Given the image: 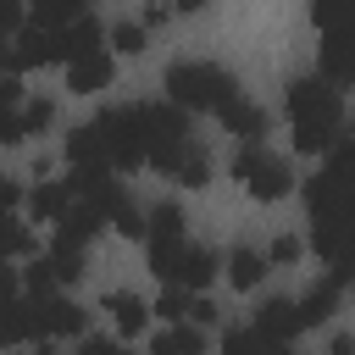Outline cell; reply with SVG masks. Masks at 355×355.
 <instances>
[{
  "mask_svg": "<svg viewBox=\"0 0 355 355\" xmlns=\"http://www.w3.org/2000/svg\"><path fill=\"white\" fill-rule=\"evenodd\" d=\"M283 111H288L300 155H327L344 139V94L322 78H294L288 94H283Z\"/></svg>",
  "mask_w": 355,
  "mask_h": 355,
  "instance_id": "cell-1",
  "label": "cell"
},
{
  "mask_svg": "<svg viewBox=\"0 0 355 355\" xmlns=\"http://www.w3.org/2000/svg\"><path fill=\"white\" fill-rule=\"evenodd\" d=\"M233 100H239V78L216 61H172L166 67V105H178L183 116L189 111L222 116Z\"/></svg>",
  "mask_w": 355,
  "mask_h": 355,
  "instance_id": "cell-2",
  "label": "cell"
},
{
  "mask_svg": "<svg viewBox=\"0 0 355 355\" xmlns=\"http://www.w3.org/2000/svg\"><path fill=\"white\" fill-rule=\"evenodd\" d=\"M94 133H100V150H105V166L111 172H133L144 166V116L139 105H111L94 116Z\"/></svg>",
  "mask_w": 355,
  "mask_h": 355,
  "instance_id": "cell-3",
  "label": "cell"
},
{
  "mask_svg": "<svg viewBox=\"0 0 355 355\" xmlns=\"http://www.w3.org/2000/svg\"><path fill=\"white\" fill-rule=\"evenodd\" d=\"M139 116H144V166H155V172H172L178 166V155L194 144V133H189V116L178 111V105H139Z\"/></svg>",
  "mask_w": 355,
  "mask_h": 355,
  "instance_id": "cell-4",
  "label": "cell"
},
{
  "mask_svg": "<svg viewBox=\"0 0 355 355\" xmlns=\"http://www.w3.org/2000/svg\"><path fill=\"white\" fill-rule=\"evenodd\" d=\"M233 178L244 183V194L250 200H283L288 189H294V172H288V161L283 155H272V150H261V144H244L239 155H233Z\"/></svg>",
  "mask_w": 355,
  "mask_h": 355,
  "instance_id": "cell-5",
  "label": "cell"
},
{
  "mask_svg": "<svg viewBox=\"0 0 355 355\" xmlns=\"http://www.w3.org/2000/svg\"><path fill=\"white\" fill-rule=\"evenodd\" d=\"M150 272L166 283V288H183V294H200L216 272H222V261L205 250V244H178V250H166V255H150Z\"/></svg>",
  "mask_w": 355,
  "mask_h": 355,
  "instance_id": "cell-6",
  "label": "cell"
},
{
  "mask_svg": "<svg viewBox=\"0 0 355 355\" xmlns=\"http://www.w3.org/2000/svg\"><path fill=\"white\" fill-rule=\"evenodd\" d=\"M89 327V311L67 294H50V300H33V338H78Z\"/></svg>",
  "mask_w": 355,
  "mask_h": 355,
  "instance_id": "cell-7",
  "label": "cell"
},
{
  "mask_svg": "<svg viewBox=\"0 0 355 355\" xmlns=\"http://www.w3.org/2000/svg\"><path fill=\"white\" fill-rule=\"evenodd\" d=\"M111 50L105 44H89V50H78L72 61H67V89L72 94H100L105 83H111Z\"/></svg>",
  "mask_w": 355,
  "mask_h": 355,
  "instance_id": "cell-8",
  "label": "cell"
},
{
  "mask_svg": "<svg viewBox=\"0 0 355 355\" xmlns=\"http://www.w3.org/2000/svg\"><path fill=\"white\" fill-rule=\"evenodd\" d=\"M338 300H344V283H333V277H316L300 300H294V316H300V333L305 327H322V322H333V311H338Z\"/></svg>",
  "mask_w": 355,
  "mask_h": 355,
  "instance_id": "cell-9",
  "label": "cell"
},
{
  "mask_svg": "<svg viewBox=\"0 0 355 355\" xmlns=\"http://www.w3.org/2000/svg\"><path fill=\"white\" fill-rule=\"evenodd\" d=\"M100 227H105V222H100V211H94V205H83V200H72V205H67V211L55 216V244H72V250H89Z\"/></svg>",
  "mask_w": 355,
  "mask_h": 355,
  "instance_id": "cell-10",
  "label": "cell"
},
{
  "mask_svg": "<svg viewBox=\"0 0 355 355\" xmlns=\"http://www.w3.org/2000/svg\"><path fill=\"white\" fill-rule=\"evenodd\" d=\"M183 227H189V216H183L178 205H155V211L144 216V250H150V255L178 250V244H183Z\"/></svg>",
  "mask_w": 355,
  "mask_h": 355,
  "instance_id": "cell-11",
  "label": "cell"
},
{
  "mask_svg": "<svg viewBox=\"0 0 355 355\" xmlns=\"http://www.w3.org/2000/svg\"><path fill=\"white\" fill-rule=\"evenodd\" d=\"M100 305L111 311V322H116V333H122V338H139V333L150 327V305H144L133 288H111Z\"/></svg>",
  "mask_w": 355,
  "mask_h": 355,
  "instance_id": "cell-12",
  "label": "cell"
},
{
  "mask_svg": "<svg viewBox=\"0 0 355 355\" xmlns=\"http://www.w3.org/2000/svg\"><path fill=\"white\" fill-rule=\"evenodd\" d=\"M250 327H261L266 338H277V344H294L300 338V316H294V300H283V294H272L261 311H255V322Z\"/></svg>",
  "mask_w": 355,
  "mask_h": 355,
  "instance_id": "cell-13",
  "label": "cell"
},
{
  "mask_svg": "<svg viewBox=\"0 0 355 355\" xmlns=\"http://www.w3.org/2000/svg\"><path fill=\"white\" fill-rule=\"evenodd\" d=\"M67 205H72L67 178H39V183L28 189V216H33V222H55Z\"/></svg>",
  "mask_w": 355,
  "mask_h": 355,
  "instance_id": "cell-14",
  "label": "cell"
},
{
  "mask_svg": "<svg viewBox=\"0 0 355 355\" xmlns=\"http://www.w3.org/2000/svg\"><path fill=\"white\" fill-rule=\"evenodd\" d=\"M33 338V300L17 294V300H0V349H17Z\"/></svg>",
  "mask_w": 355,
  "mask_h": 355,
  "instance_id": "cell-15",
  "label": "cell"
},
{
  "mask_svg": "<svg viewBox=\"0 0 355 355\" xmlns=\"http://www.w3.org/2000/svg\"><path fill=\"white\" fill-rule=\"evenodd\" d=\"M67 161H72V172H111V166H105V150H100L94 122H83V128H72V133H67Z\"/></svg>",
  "mask_w": 355,
  "mask_h": 355,
  "instance_id": "cell-16",
  "label": "cell"
},
{
  "mask_svg": "<svg viewBox=\"0 0 355 355\" xmlns=\"http://www.w3.org/2000/svg\"><path fill=\"white\" fill-rule=\"evenodd\" d=\"M222 266H227V283H233L239 294L261 288V277H266V255H261V250H250V244H233Z\"/></svg>",
  "mask_w": 355,
  "mask_h": 355,
  "instance_id": "cell-17",
  "label": "cell"
},
{
  "mask_svg": "<svg viewBox=\"0 0 355 355\" xmlns=\"http://www.w3.org/2000/svg\"><path fill=\"white\" fill-rule=\"evenodd\" d=\"M222 128L233 133V139H244V144H261V133H266V111L255 105V100H233L227 111H222Z\"/></svg>",
  "mask_w": 355,
  "mask_h": 355,
  "instance_id": "cell-18",
  "label": "cell"
},
{
  "mask_svg": "<svg viewBox=\"0 0 355 355\" xmlns=\"http://www.w3.org/2000/svg\"><path fill=\"white\" fill-rule=\"evenodd\" d=\"M222 355H288V344L266 338L261 327H227L222 333Z\"/></svg>",
  "mask_w": 355,
  "mask_h": 355,
  "instance_id": "cell-19",
  "label": "cell"
},
{
  "mask_svg": "<svg viewBox=\"0 0 355 355\" xmlns=\"http://www.w3.org/2000/svg\"><path fill=\"white\" fill-rule=\"evenodd\" d=\"M39 266L50 272V283H55V288H67V283H78V277H83V250H72V244H50Z\"/></svg>",
  "mask_w": 355,
  "mask_h": 355,
  "instance_id": "cell-20",
  "label": "cell"
},
{
  "mask_svg": "<svg viewBox=\"0 0 355 355\" xmlns=\"http://www.w3.org/2000/svg\"><path fill=\"white\" fill-rule=\"evenodd\" d=\"M22 83L0 78V144H22Z\"/></svg>",
  "mask_w": 355,
  "mask_h": 355,
  "instance_id": "cell-21",
  "label": "cell"
},
{
  "mask_svg": "<svg viewBox=\"0 0 355 355\" xmlns=\"http://www.w3.org/2000/svg\"><path fill=\"white\" fill-rule=\"evenodd\" d=\"M39 28H72L78 17H89V0H28Z\"/></svg>",
  "mask_w": 355,
  "mask_h": 355,
  "instance_id": "cell-22",
  "label": "cell"
},
{
  "mask_svg": "<svg viewBox=\"0 0 355 355\" xmlns=\"http://www.w3.org/2000/svg\"><path fill=\"white\" fill-rule=\"evenodd\" d=\"M150 355H205V338H200V327H189V322H172L155 344H150Z\"/></svg>",
  "mask_w": 355,
  "mask_h": 355,
  "instance_id": "cell-23",
  "label": "cell"
},
{
  "mask_svg": "<svg viewBox=\"0 0 355 355\" xmlns=\"http://www.w3.org/2000/svg\"><path fill=\"white\" fill-rule=\"evenodd\" d=\"M166 178H172V183H183V189H205V183H211V155H205L200 144H189Z\"/></svg>",
  "mask_w": 355,
  "mask_h": 355,
  "instance_id": "cell-24",
  "label": "cell"
},
{
  "mask_svg": "<svg viewBox=\"0 0 355 355\" xmlns=\"http://www.w3.org/2000/svg\"><path fill=\"white\" fill-rule=\"evenodd\" d=\"M17 116H22V139H33V133H44V128L55 122V105H50L44 94H22V111H17Z\"/></svg>",
  "mask_w": 355,
  "mask_h": 355,
  "instance_id": "cell-25",
  "label": "cell"
},
{
  "mask_svg": "<svg viewBox=\"0 0 355 355\" xmlns=\"http://www.w3.org/2000/svg\"><path fill=\"white\" fill-rule=\"evenodd\" d=\"M28 250H33V233H28L22 222L0 216V261H17V255H28Z\"/></svg>",
  "mask_w": 355,
  "mask_h": 355,
  "instance_id": "cell-26",
  "label": "cell"
},
{
  "mask_svg": "<svg viewBox=\"0 0 355 355\" xmlns=\"http://www.w3.org/2000/svg\"><path fill=\"white\" fill-rule=\"evenodd\" d=\"M322 83H349V67H344V50H338V39L333 33H322Z\"/></svg>",
  "mask_w": 355,
  "mask_h": 355,
  "instance_id": "cell-27",
  "label": "cell"
},
{
  "mask_svg": "<svg viewBox=\"0 0 355 355\" xmlns=\"http://www.w3.org/2000/svg\"><path fill=\"white\" fill-rule=\"evenodd\" d=\"M144 44H150V33H144V28H139V22H133V17H128V22H116V28H111V50H122V55H139V50H144Z\"/></svg>",
  "mask_w": 355,
  "mask_h": 355,
  "instance_id": "cell-28",
  "label": "cell"
},
{
  "mask_svg": "<svg viewBox=\"0 0 355 355\" xmlns=\"http://www.w3.org/2000/svg\"><path fill=\"white\" fill-rule=\"evenodd\" d=\"M189 300H194V294H183V288H166V294H161V300L150 305V316H166V322H183V316H189Z\"/></svg>",
  "mask_w": 355,
  "mask_h": 355,
  "instance_id": "cell-29",
  "label": "cell"
},
{
  "mask_svg": "<svg viewBox=\"0 0 355 355\" xmlns=\"http://www.w3.org/2000/svg\"><path fill=\"white\" fill-rule=\"evenodd\" d=\"M189 327H216L222 322V311H216V300H205V294H194L189 300V316H183Z\"/></svg>",
  "mask_w": 355,
  "mask_h": 355,
  "instance_id": "cell-30",
  "label": "cell"
},
{
  "mask_svg": "<svg viewBox=\"0 0 355 355\" xmlns=\"http://www.w3.org/2000/svg\"><path fill=\"white\" fill-rule=\"evenodd\" d=\"M300 250H305V244H300L294 233H283V239H272V250H266V266H283V261H300Z\"/></svg>",
  "mask_w": 355,
  "mask_h": 355,
  "instance_id": "cell-31",
  "label": "cell"
},
{
  "mask_svg": "<svg viewBox=\"0 0 355 355\" xmlns=\"http://www.w3.org/2000/svg\"><path fill=\"white\" fill-rule=\"evenodd\" d=\"M22 11H28V0H0V44L22 28Z\"/></svg>",
  "mask_w": 355,
  "mask_h": 355,
  "instance_id": "cell-32",
  "label": "cell"
},
{
  "mask_svg": "<svg viewBox=\"0 0 355 355\" xmlns=\"http://www.w3.org/2000/svg\"><path fill=\"white\" fill-rule=\"evenodd\" d=\"M17 294H22V272L11 261H0V300H17Z\"/></svg>",
  "mask_w": 355,
  "mask_h": 355,
  "instance_id": "cell-33",
  "label": "cell"
},
{
  "mask_svg": "<svg viewBox=\"0 0 355 355\" xmlns=\"http://www.w3.org/2000/svg\"><path fill=\"white\" fill-rule=\"evenodd\" d=\"M166 17H172V11H166V0H150V6H144V17H139V28L150 33V28H161Z\"/></svg>",
  "mask_w": 355,
  "mask_h": 355,
  "instance_id": "cell-34",
  "label": "cell"
},
{
  "mask_svg": "<svg viewBox=\"0 0 355 355\" xmlns=\"http://www.w3.org/2000/svg\"><path fill=\"white\" fill-rule=\"evenodd\" d=\"M78 355H122V349H116V338H83Z\"/></svg>",
  "mask_w": 355,
  "mask_h": 355,
  "instance_id": "cell-35",
  "label": "cell"
},
{
  "mask_svg": "<svg viewBox=\"0 0 355 355\" xmlns=\"http://www.w3.org/2000/svg\"><path fill=\"white\" fill-rule=\"evenodd\" d=\"M11 355H55V338H28V344H17Z\"/></svg>",
  "mask_w": 355,
  "mask_h": 355,
  "instance_id": "cell-36",
  "label": "cell"
},
{
  "mask_svg": "<svg viewBox=\"0 0 355 355\" xmlns=\"http://www.w3.org/2000/svg\"><path fill=\"white\" fill-rule=\"evenodd\" d=\"M211 0H166V11H178V17H194V11H205Z\"/></svg>",
  "mask_w": 355,
  "mask_h": 355,
  "instance_id": "cell-37",
  "label": "cell"
},
{
  "mask_svg": "<svg viewBox=\"0 0 355 355\" xmlns=\"http://www.w3.org/2000/svg\"><path fill=\"white\" fill-rule=\"evenodd\" d=\"M311 22L327 28V22H333V0H311Z\"/></svg>",
  "mask_w": 355,
  "mask_h": 355,
  "instance_id": "cell-38",
  "label": "cell"
},
{
  "mask_svg": "<svg viewBox=\"0 0 355 355\" xmlns=\"http://www.w3.org/2000/svg\"><path fill=\"white\" fill-rule=\"evenodd\" d=\"M327 355H349V333H338V338H333V349H327Z\"/></svg>",
  "mask_w": 355,
  "mask_h": 355,
  "instance_id": "cell-39",
  "label": "cell"
}]
</instances>
